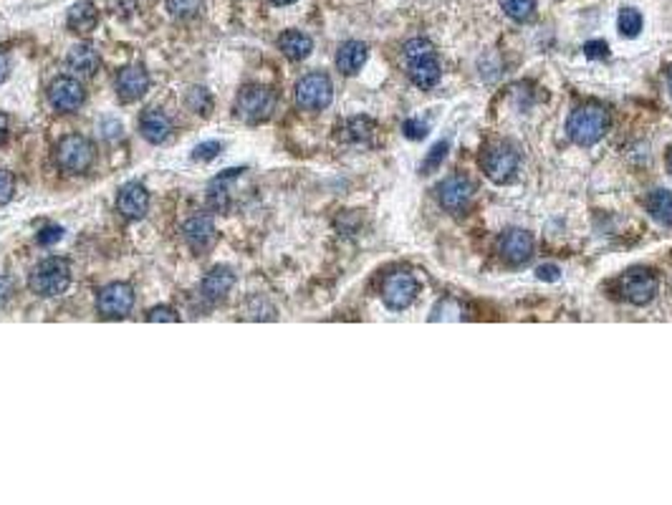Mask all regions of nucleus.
<instances>
[{"label":"nucleus","instance_id":"f257e3e1","mask_svg":"<svg viewBox=\"0 0 672 505\" xmlns=\"http://www.w3.org/2000/svg\"><path fill=\"white\" fill-rule=\"evenodd\" d=\"M405 63H407V74L420 89H432L443 77L440 61L428 38H413L405 46Z\"/></svg>","mask_w":672,"mask_h":505},{"label":"nucleus","instance_id":"f03ea898","mask_svg":"<svg viewBox=\"0 0 672 505\" xmlns=\"http://www.w3.org/2000/svg\"><path fill=\"white\" fill-rule=\"evenodd\" d=\"M607 126H610V114L604 109L579 107L577 111H571L566 122V132L581 147H592L607 134Z\"/></svg>","mask_w":672,"mask_h":505},{"label":"nucleus","instance_id":"7ed1b4c3","mask_svg":"<svg viewBox=\"0 0 672 505\" xmlns=\"http://www.w3.org/2000/svg\"><path fill=\"white\" fill-rule=\"evenodd\" d=\"M71 283V268L63 258H46L41 261L36 268H33L31 278H29V286L36 296H44V298H53L69 289Z\"/></svg>","mask_w":672,"mask_h":505},{"label":"nucleus","instance_id":"20e7f679","mask_svg":"<svg viewBox=\"0 0 672 505\" xmlns=\"http://www.w3.org/2000/svg\"><path fill=\"white\" fill-rule=\"evenodd\" d=\"M519 165L520 154L511 142H493L483 154V172L496 184L511 183L519 172Z\"/></svg>","mask_w":672,"mask_h":505},{"label":"nucleus","instance_id":"39448f33","mask_svg":"<svg viewBox=\"0 0 672 505\" xmlns=\"http://www.w3.org/2000/svg\"><path fill=\"white\" fill-rule=\"evenodd\" d=\"M275 109V94L268 86H245L235 99V114L248 124L266 122Z\"/></svg>","mask_w":672,"mask_h":505},{"label":"nucleus","instance_id":"423d86ee","mask_svg":"<svg viewBox=\"0 0 672 505\" xmlns=\"http://www.w3.org/2000/svg\"><path fill=\"white\" fill-rule=\"evenodd\" d=\"M56 162L63 172H86L94 165V144L81 134H69L56 147Z\"/></svg>","mask_w":672,"mask_h":505},{"label":"nucleus","instance_id":"0eeeda50","mask_svg":"<svg viewBox=\"0 0 672 505\" xmlns=\"http://www.w3.org/2000/svg\"><path fill=\"white\" fill-rule=\"evenodd\" d=\"M332 99H334V86H332V78L326 74H306L296 84V102H299L301 109L321 111V109L332 104Z\"/></svg>","mask_w":672,"mask_h":505},{"label":"nucleus","instance_id":"6e6552de","mask_svg":"<svg viewBox=\"0 0 672 505\" xmlns=\"http://www.w3.org/2000/svg\"><path fill=\"white\" fill-rule=\"evenodd\" d=\"M619 291H622V296H625L629 304L644 306V304H650L655 298L657 293L655 273L647 271V268H632L619 281Z\"/></svg>","mask_w":672,"mask_h":505},{"label":"nucleus","instance_id":"1a4fd4ad","mask_svg":"<svg viewBox=\"0 0 672 505\" xmlns=\"http://www.w3.org/2000/svg\"><path fill=\"white\" fill-rule=\"evenodd\" d=\"M132 306H135V291L127 283H109L96 298V308L104 319H124Z\"/></svg>","mask_w":672,"mask_h":505},{"label":"nucleus","instance_id":"9d476101","mask_svg":"<svg viewBox=\"0 0 672 505\" xmlns=\"http://www.w3.org/2000/svg\"><path fill=\"white\" fill-rule=\"evenodd\" d=\"M417 293H420V283H417V278L413 273H395V276L387 278L382 286L384 304L395 308V311L410 306L417 298Z\"/></svg>","mask_w":672,"mask_h":505},{"label":"nucleus","instance_id":"9b49d317","mask_svg":"<svg viewBox=\"0 0 672 505\" xmlns=\"http://www.w3.org/2000/svg\"><path fill=\"white\" fill-rule=\"evenodd\" d=\"M473 198V183L463 175H450L438 184V200L447 213H460Z\"/></svg>","mask_w":672,"mask_h":505},{"label":"nucleus","instance_id":"f8f14e48","mask_svg":"<svg viewBox=\"0 0 672 505\" xmlns=\"http://www.w3.org/2000/svg\"><path fill=\"white\" fill-rule=\"evenodd\" d=\"M48 102L59 111H74L84 104V86L77 78L59 77L48 86Z\"/></svg>","mask_w":672,"mask_h":505},{"label":"nucleus","instance_id":"ddd939ff","mask_svg":"<svg viewBox=\"0 0 672 505\" xmlns=\"http://www.w3.org/2000/svg\"><path fill=\"white\" fill-rule=\"evenodd\" d=\"M117 210L127 217V220H139L144 217L150 210V192L147 187L139 183H127L119 187L117 195Z\"/></svg>","mask_w":672,"mask_h":505},{"label":"nucleus","instance_id":"4468645a","mask_svg":"<svg viewBox=\"0 0 672 505\" xmlns=\"http://www.w3.org/2000/svg\"><path fill=\"white\" fill-rule=\"evenodd\" d=\"M501 256H504L505 263H511V265H520V263H526L531 258V253H534V238H531V232H526V230L513 228L504 232V238H501Z\"/></svg>","mask_w":672,"mask_h":505},{"label":"nucleus","instance_id":"2eb2a0df","mask_svg":"<svg viewBox=\"0 0 672 505\" xmlns=\"http://www.w3.org/2000/svg\"><path fill=\"white\" fill-rule=\"evenodd\" d=\"M150 89V74L142 66H127L117 77V94L124 102H137Z\"/></svg>","mask_w":672,"mask_h":505},{"label":"nucleus","instance_id":"dca6fc26","mask_svg":"<svg viewBox=\"0 0 672 505\" xmlns=\"http://www.w3.org/2000/svg\"><path fill=\"white\" fill-rule=\"evenodd\" d=\"M139 132L150 144H162L172 132V122L168 119V114H162L157 109H147L139 119Z\"/></svg>","mask_w":672,"mask_h":505},{"label":"nucleus","instance_id":"f3484780","mask_svg":"<svg viewBox=\"0 0 672 505\" xmlns=\"http://www.w3.org/2000/svg\"><path fill=\"white\" fill-rule=\"evenodd\" d=\"M233 286H235V273L225 265H217L202 281V296L210 298V301H220L233 291Z\"/></svg>","mask_w":672,"mask_h":505},{"label":"nucleus","instance_id":"a211bd4d","mask_svg":"<svg viewBox=\"0 0 672 505\" xmlns=\"http://www.w3.org/2000/svg\"><path fill=\"white\" fill-rule=\"evenodd\" d=\"M367 56L369 48L362 41H347L344 46L339 48V53H336V66H339L341 74L352 77V74H356L367 63Z\"/></svg>","mask_w":672,"mask_h":505},{"label":"nucleus","instance_id":"6ab92c4d","mask_svg":"<svg viewBox=\"0 0 672 505\" xmlns=\"http://www.w3.org/2000/svg\"><path fill=\"white\" fill-rule=\"evenodd\" d=\"M184 240L193 245L195 250H205V248H210L215 240V223L210 217H193V220H187L184 223Z\"/></svg>","mask_w":672,"mask_h":505},{"label":"nucleus","instance_id":"aec40b11","mask_svg":"<svg viewBox=\"0 0 672 505\" xmlns=\"http://www.w3.org/2000/svg\"><path fill=\"white\" fill-rule=\"evenodd\" d=\"M99 23V11L92 0H81L77 5H71L69 11V29L77 33H92Z\"/></svg>","mask_w":672,"mask_h":505},{"label":"nucleus","instance_id":"412c9836","mask_svg":"<svg viewBox=\"0 0 672 505\" xmlns=\"http://www.w3.org/2000/svg\"><path fill=\"white\" fill-rule=\"evenodd\" d=\"M278 46L283 51V56L291 61H304L306 56L314 51V41L301 31H286L278 38Z\"/></svg>","mask_w":672,"mask_h":505},{"label":"nucleus","instance_id":"4be33fe9","mask_svg":"<svg viewBox=\"0 0 672 505\" xmlns=\"http://www.w3.org/2000/svg\"><path fill=\"white\" fill-rule=\"evenodd\" d=\"M69 69L77 71L78 77H94L99 69V53L86 44H78L69 53Z\"/></svg>","mask_w":672,"mask_h":505},{"label":"nucleus","instance_id":"5701e85b","mask_svg":"<svg viewBox=\"0 0 672 505\" xmlns=\"http://www.w3.org/2000/svg\"><path fill=\"white\" fill-rule=\"evenodd\" d=\"M647 210L660 225H672V192L670 190H655L647 200Z\"/></svg>","mask_w":672,"mask_h":505},{"label":"nucleus","instance_id":"b1692460","mask_svg":"<svg viewBox=\"0 0 672 505\" xmlns=\"http://www.w3.org/2000/svg\"><path fill=\"white\" fill-rule=\"evenodd\" d=\"M642 26H644V20H642V13L637 8H622V11H619V16H617V29H619V33H622L625 38H637Z\"/></svg>","mask_w":672,"mask_h":505},{"label":"nucleus","instance_id":"393cba45","mask_svg":"<svg viewBox=\"0 0 672 505\" xmlns=\"http://www.w3.org/2000/svg\"><path fill=\"white\" fill-rule=\"evenodd\" d=\"M501 8H504L505 16L523 23V20L534 16L536 0H501Z\"/></svg>","mask_w":672,"mask_h":505},{"label":"nucleus","instance_id":"a878e982","mask_svg":"<svg viewBox=\"0 0 672 505\" xmlns=\"http://www.w3.org/2000/svg\"><path fill=\"white\" fill-rule=\"evenodd\" d=\"M372 132H374V122H369L365 117H356V119L347 122V126H344V137L349 139V142H369Z\"/></svg>","mask_w":672,"mask_h":505},{"label":"nucleus","instance_id":"bb28decb","mask_svg":"<svg viewBox=\"0 0 672 505\" xmlns=\"http://www.w3.org/2000/svg\"><path fill=\"white\" fill-rule=\"evenodd\" d=\"M432 322H460L463 319V308H460L458 301H453V298H443L435 311H432V316H430Z\"/></svg>","mask_w":672,"mask_h":505},{"label":"nucleus","instance_id":"cd10ccee","mask_svg":"<svg viewBox=\"0 0 672 505\" xmlns=\"http://www.w3.org/2000/svg\"><path fill=\"white\" fill-rule=\"evenodd\" d=\"M187 107L193 109L195 114L208 117V114H210V109H213V99H210L208 89H200V86L190 89V92H187Z\"/></svg>","mask_w":672,"mask_h":505},{"label":"nucleus","instance_id":"c85d7f7f","mask_svg":"<svg viewBox=\"0 0 672 505\" xmlns=\"http://www.w3.org/2000/svg\"><path fill=\"white\" fill-rule=\"evenodd\" d=\"M202 5V0H168V8L172 16L177 18H190L195 16Z\"/></svg>","mask_w":672,"mask_h":505},{"label":"nucleus","instance_id":"c756f323","mask_svg":"<svg viewBox=\"0 0 672 505\" xmlns=\"http://www.w3.org/2000/svg\"><path fill=\"white\" fill-rule=\"evenodd\" d=\"M220 152H223V144H220L217 139H208V142H200L198 147L193 150V159H198V162H210V159H215Z\"/></svg>","mask_w":672,"mask_h":505},{"label":"nucleus","instance_id":"7c9ffc66","mask_svg":"<svg viewBox=\"0 0 672 505\" xmlns=\"http://www.w3.org/2000/svg\"><path fill=\"white\" fill-rule=\"evenodd\" d=\"M13 192H16V180H13V175L5 172V169H0V205L11 202V200H13Z\"/></svg>","mask_w":672,"mask_h":505},{"label":"nucleus","instance_id":"2f4dec72","mask_svg":"<svg viewBox=\"0 0 672 505\" xmlns=\"http://www.w3.org/2000/svg\"><path fill=\"white\" fill-rule=\"evenodd\" d=\"M450 150V142H438L435 147H432V152H430V157L425 159V165H422V169H435L440 162L445 159V152Z\"/></svg>","mask_w":672,"mask_h":505},{"label":"nucleus","instance_id":"473e14b6","mask_svg":"<svg viewBox=\"0 0 672 505\" xmlns=\"http://www.w3.org/2000/svg\"><path fill=\"white\" fill-rule=\"evenodd\" d=\"M402 129H405V137L422 139L425 134H428V122H425V119H417V117H414V119H407Z\"/></svg>","mask_w":672,"mask_h":505},{"label":"nucleus","instance_id":"72a5a7b5","mask_svg":"<svg viewBox=\"0 0 672 505\" xmlns=\"http://www.w3.org/2000/svg\"><path fill=\"white\" fill-rule=\"evenodd\" d=\"M147 322H152V323H157V322H169V323H175V322H180V316H177V314H175V311H172V308H168V306H157V308H152V311H150V314H147Z\"/></svg>","mask_w":672,"mask_h":505},{"label":"nucleus","instance_id":"f704fd0d","mask_svg":"<svg viewBox=\"0 0 672 505\" xmlns=\"http://www.w3.org/2000/svg\"><path fill=\"white\" fill-rule=\"evenodd\" d=\"M584 53H586L589 59H596V61H604V59L610 56V46H607L604 41H589V44L584 46Z\"/></svg>","mask_w":672,"mask_h":505},{"label":"nucleus","instance_id":"c9c22d12","mask_svg":"<svg viewBox=\"0 0 672 505\" xmlns=\"http://www.w3.org/2000/svg\"><path fill=\"white\" fill-rule=\"evenodd\" d=\"M63 238V228H59V225H48V228H44L41 232H38V245H53V243H59Z\"/></svg>","mask_w":672,"mask_h":505},{"label":"nucleus","instance_id":"e433bc0d","mask_svg":"<svg viewBox=\"0 0 672 505\" xmlns=\"http://www.w3.org/2000/svg\"><path fill=\"white\" fill-rule=\"evenodd\" d=\"M16 291V283L11 276H0V306L11 301V296Z\"/></svg>","mask_w":672,"mask_h":505},{"label":"nucleus","instance_id":"4c0bfd02","mask_svg":"<svg viewBox=\"0 0 672 505\" xmlns=\"http://www.w3.org/2000/svg\"><path fill=\"white\" fill-rule=\"evenodd\" d=\"M536 276L541 278V281H559V268L556 265H538L536 268Z\"/></svg>","mask_w":672,"mask_h":505},{"label":"nucleus","instance_id":"58836bf2","mask_svg":"<svg viewBox=\"0 0 672 505\" xmlns=\"http://www.w3.org/2000/svg\"><path fill=\"white\" fill-rule=\"evenodd\" d=\"M8 71H11V61H8V56L0 51V84L8 78Z\"/></svg>","mask_w":672,"mask_h":505},{"label":"nucleus","instance_id":"ea45409f","mask_svg":"<svg viewBox=\"0 0 672 505\" xmlns=\"http://www.w3.org/2000/svg\"><path fill=\"white\" fill-rule=\"evenodd\" d=\"M5 134H8V117L0 111V142L5 139Z\"/></svg>","mask_w":672,"mask_h":505},{"label":"nucleus","instance_id":"a19ab883","mask_svg":"<svg viewBox=\"0 0 672 505\" xmlns=\"http://www.w3.org/2000/svg\"><path fill=\"white\" fill-rule=\"evenodd\" d=\"M275 5H289V3H296V0H274Z\"/></svg>","mask_w":672,"mask_h":505},{"label":"nucleus","instance_id":"79ce46f5","mask_svg":"<svg viewBox=\"0 0 672 505\" xmlns=\"http://www.w3.org/2000/svg\"><path fill=\"white\" fill-rule=\"evenodd\" d=\"M668 172L672 175V150H670V154H668Z\"/></svg>","mask_w":672,"mask_h":505},{"label":"nucleus","instance_id":"37998d69","mask_svg":"<svg viewBox=\"0 0 672 505\" xmlns=\"http://www.w3.org/2000/svg\"><path fill=\"white\" fill-rule=\"evenodd\" d=\"M668 86H670V94H672V74H670V81H668Z\"/></svg>","mask_w":672,"mask_h":505}]
</instances>
